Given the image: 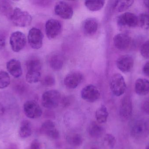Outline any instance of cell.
<instances>
[{
  "label": "cell",
  "mask_w": 149,
  "mask_h": 149,
  "mask_svg": "<svg viewBox=\"0 0 149 149\" xmlns=\"http://www.w3.org/2000/svg\"><path fill=\"white\" fill-rule=\"evenodd\" d=\"M45 115L46 118H53L55 117V115L53 112L51 111H45Z\"/></svg>",
  "instance_id": "cell-39"
},
{
  "label": "cell",
  "mask_w": 149,
  "mask_h": 149,
  "mask_svg": "<svg viewBox=\"0 0 149 149\" xmlns=\"http://www.w3.org/2000/svg\"><path fill=\"white\" fill-rule=\"evenodd\" d=\"M105 3L104 1H86L85 2V6L92 11H98L101 9Z\"/></svg>",
  "instance_id": "cell-25"
},
{
  "label": "cell",
  "mask_w": 149,
  "mask_h": 149,
  "mask_svg": "<svg viewBox=\"0 0 149 149\" xmlns=\"http://www.w3.org/2000/svg\"><path fill=\"white\" fill-rule=\"evenodd\" d=\"M67 142L72 146L74 147H79L83 143V138L81 136L78 134H72L67 136Z\"/></svg>",
  "instance_id": "cell-28"
},
{
  "label": "cell",
  "mask_w": 149,
  "mask_h": 149,
  "mask_svg": "<svg viewBox=\"0 0 149 149\" xmlns=\"http://www.w3.org/2000/svg\"><path fill=\"white\" fill-rule=\"evenodd\" d=\"M130 37L125 33H119L115 36L113 43L116 48L120 50H127L131 43Z\"/></svg>",
  "instance_id": "cell-17"
},
{
  "label": "cell",
  "mask_w": 149,
  "mask_h": 149,
  "mask_svg": "<svg viewBox=\"0 0 149 149\" xmlns=\"http://www.w3.org/2000/svg\"><path fill=\"white\" fill-rule=\"evenodd\" d=\"M6 44V36L3 33H0V50L4 49Z\"/></svg>",
  "instance_id": "cell-37"
},
{
  "label": "cell",
  "mask_w": 149,
  "mask_h": 149,
  "mask_svg": "<svg viewBox=\"0 0 149 149\" xmlns=\"http://www.w3.org/2000/svg\"><path fill=\"white\" fill-rule=\"evenodd\" d=\"M26 42V36L20 31L13 32L10 37V44L12 50L15 52H19L23 49Z\"/></svg>",
  "instance_id": "cell-6"
},
{
  "label": "cell",
  "mask_w": 149,
  "mask_h": 149,
  "mask_svg": "<svg viewBox=\"0 0 149 149\" xmlns=\"http://www.w3.org/2000/svg\"><path fill=\"white\" fill-rule=\"evenodd\" d=\"M104 141L107 147L110 149H113L116 144V139L112 134H107L104 136Z\"/></svg>",
  "instance_id": "cell-31"
},
{
  "label": "cell",
  "mask_w": 149,
  "mask_h": 149,
  "mask_svg": "<svg viewBox=\"0 0 149 149\" xmlns=\"http://www.w3.org/2000/svg\"><path fill=\"white\" fill-rule=\"evenodd\" d=\"M48 62L52 69L54 71H59L63 67L64 63V59L61 53L54 52L49 56Z\"/></svg>",
  "instance_id": "cell-19"
},
{
  "label": "cell",
  "mask_w": 149,
  "mask_h": 149,
  "mask_svg": "<svg viewBox=\"0 0 149 149\" xmlns=\"http://www.w3.org/2000/svg\"><path fill=\"white\" fill-rule=\"evenodd\" d=\"M14 10L8 1H0V12L4 15L10 18Z\"/></svg>",
  "instance_id": "cell-27"
},
{
  "label": "cell",
  "mask_w": 149,
  "mask_h": 149,
  "mask_svg": "<svg viewBox=\"0 0 149 149\" xmlns=\"http://www.w3.org/2000/svg\"><path fill=\"white\" fill-rule=\"evenodd\" d=\"M143 71L144 74L149 78V61L147 62L143 66Z\"/></svg>",
  "instance_id": "cell-38"
},
{
  "label": "cell",
  "mask_w": 149,
  "mask_h": 149,
  "mask_svg": "<svg viewBox=\"0 0 149 149\" xmlns=\"http://www.w3.org/2000/svg\"><path fill=\"white\" fill-rule=\"evenodd\" d=\"M84 79L83 74L79 71H73L65 76L64 80L65 85L69 89L76 88Z\"/></svg>",
  "instance_id": "cell-13"
},
{
  "label": "cell",
  "mask_w": 149,
  "mask_h": 149,
  "mask_svg": "<svg viewBox=\"0 0 149 149\" xmlns=\"http://www.w3.org/2000/svg\"><path fill=\"white\" fill-rule=\"evenodd\" d=\"M72 101V98L70 96H67V97H64L63 99H61L60 103L62 104V106L63 107L66 108L68 107L71 105Z\"/></svg>",
  "instance_id": "cell-34"
},
{
  "label": "cell",
  "mask_w": 149,
  "mask_h": 149,
  "mask_svg": "<svg viewBox=\"0 0 149 149\" xmlns=\"http://www.w3.org/2000/svg\"><path fill=\"white\" fill-rule=\"evenodd\" d=\"M149 129L146 122L139 120L134 122L131 128V134L134 138L142 139L148 135Z\"/></svg>",
  "instance_id": "cell-9"
},
{
  "label": "cell",
  "mask_w": 149,
  "mask_h": 149,
  "mask_svg": "<svg viewBox=\"0 0 149 149\" xmlns=\"http://www.w3.org/2000/svg\"><path fill=\"white\" fill-rule=\"evenodd\" d=\"M119 114L123 120H128L131 118L133 114V104L130 96H125L122 99Z\"/></svg>",
  "instance_id": "cell-10"
},
{
  "label": "cell",
  "mask_w": 149,
  "mask_h": 149,
  "mask_svg": "<svg viewBox=\"0 0 149 149\" xmlns=\"http://www.w3.org/2000/svg\"><path fill=\"white\" fill-rule=\"evenodd\" d=\"M117 68L123 73L130 72L133 69L134 59L130 55H125L120 57L116 62Z\"/></svg>",
  "instance_id": "cell-16"
},
{
  "label": "cell",
  "mask_w": 149,
  "mask_h": 149,
  "mask_svg": "<svg viewBox=\"0 0 149 149\" xmlns=\"http://www.w3.org/2000/svg\"><path fill=\"white\" fill-rule=\"evenodd\" d=\"M31 123L28 120H23L20 124L19 129V135L23 139L28 138L32 134Z\"/></svg>",
  "instance_id": "cell-22"
},
{
  "label": "cell",
  "mask_w": 149,
  "mask_h": 149,
  "mask_svg": "<svg viewBox=\"0 0 149 149\" xmlns=\"http://www.w3.org/2000/svg\"><path fill=\"white\" fill-rule=\"evenodd\" d=\"M141 109L142 111L146 114L149 115V100L144 101L141 105Z\"/></svg>",
  "instance_id": "cell-36"
},
{
  "label": "cell",
  "mask_w": 149,
  "mask_h": 149,
  "mask_svg": "<svg viewBox=\"0 0 149 149\" xmlns=\"http://www.w3.org/2000/svg\"><path fill=\"white\" fill-rule=\"evenodd\" d=\"M61 94L58 91L55 90L46 91L42 95V106L48 109L56 108L61 102Z\"/></svg>",
  "instance_id": "cell-3"
},
{
  "label": "cell",
  "mask_w": 149,
  "mask_h": 149,
  "mask_svg": "<svg viewBox=\"0 0 149 149\" xmlns=\"http://www.w3.org/2000/svg\"><path fill=\"white\" fill-rule=\"evenodd\" d=\"M43 34L41 30L32 28L29 31L28 39L31 48L36 50L40 49L42 46Z\"/></svg>",
  "instance_id": "cell-8"
},
{
  "label": "cell",
  "mask_w": 149,
  "mask_h": 149,
  "mask_svg": "<svg viewBox=\"0 0 149 149\" xmlns=\"http://www.w3.org/2000/svg\"><path fill=\"white\" fill-rule=\"evenodd\" d=\"M56 83L55 78L52 75H47L42 80V84L45 87H51Z\"/></svg>",
  "instance_id": "cell-32"
},
{
  "label": "cell",
  "mask_w": 149,
  "mask_h": 149,
  "mask_svg": "<svg viewBox=\"0 0 149 149\" xmlns=\"http://www.w3.org/2000/svg\"><path fill=\"white\" fill-rule=\"evenodd\" d=\"M62 29L63 25L59 20L49 19L45 23V32L49 39H54L57 37L62 32Z\"/></svg>",
  "instance_id": "cell-5"
},
{
  "label": "cell",
  "mask_w": 149,
  "mask_h": 149,
  "mask_svg": "<svg viewBox=\"0 0 149 149\" xmlns=\"http://www.w3.org/2000/svg\"><path fill=\"white\" fill-rule=\"evenodd\" d=\"M141 53L144 58L149 59V40L146 41L142 45Z\"/></svg>",
  "instance_id": "cell-33"
},
{
  "label": "cell",
  "mask_w": 149,
  "mask_h": 149,
  "mask_svg": "<svg viewBox=\"0 0 149 149\" xmlns=\"http://www.w3.org/2000/svg\"><path fill=\"white\" fill-rule=\"evenodd\" d=\"M6 68L9 73L16 78L22 75L23 71L21 62L16 59H11L7 62Z\"/></svg>",
  "instance_id": "cell-18"
},
{
  "label": "cell",
  "mask_w": 149,
  "mask_h": 149,
  "mask_svg": "<svg viewBox=\"0 0 149 149\" xmlns=\"http://www.w3.org/2000/svg\"><path fill=\"white\" fill-rule=\"evenodd\" d=\"M4 111H5V109L4 107L1 104H0V117L4 113Z\"/></svg>",
  "instance_id": "cell-40"
},
{
  "label": "cell",
  "mask_w": 149,
  "mask_h": 149,
  "mask_svg": "<svg viewBox=\"0 0 149 149\" xmlns=\"http://www.w3.org/2000/svg\"><path fill=\"white\" fill-rule=\"evenodd\" d=\"M10 77L8 73L0 71V89H4L10 84Z\"/></svg>",
  "instance_id": "cell-29"
},
{
  "label": "cell",
  "mask_w": 149,
  "mask_h": 149,
  "mask_svg": "<svg viewBox=\"0 0 149 149\" xmlns=\"http://www.w3.org/2000/svg\"><path fill=\"white\" fill-rule=\"evenodd\" d=\"M95 116L98 123L102 124L107 122L109 117L107 108L104 105H102L96 110Z\"/></svg>",
  "instance_id": "cell-24"
},
{
  "label": "cell",
  "mask_w": 149,
  "mask_h": 149,
  "mask_svg": "<svg viewBox=\"0 0 149 149\" xmlns=\"http://www.w3.org/2000/svg\"><path fill=\"white\" fill-rule=\"evenodd\" d=\"M88 132L91 137L97 139L101 137L103 133V129L97 122H93L88 126Z\"/></svg>",
  "instance_id": "cell-23"
},
{
  "label": "cell",
  "mask_w": 149,
  "mask_h": 149,
  "mask_svg": "<svg viewBox=\"0 0 149 149\" xmlns=\"http://www.w3.org/2000/svg\"><path fill=\"white\" fill-rule=\"evenodd\" d=\"M135 90L141 96L147 95L149 93V80L145 78H139L135 84Z\"/></svg>",
  "instance_id": "cell-21"
},
{
  "label": "cell",
  "mask_w": 149,
  "mask_h": 149,
  "mask_svg": "<svg viewBox=\"0 0 149 149\" xmlns=\"http://www.w3.org/2000/svg\"><path fill=\"white\" fill-rule=\"evenodd\" d=\"M81 95L84 100L93 103L100 99V93L96 87L93 85H90L86 86L82 89Z\"/></svg>",
  "instance_id": "cell-12"
},
{
  "label": "cell",
  "mask_w": 149,
  "mask_h": 149,
  "mask_svg": "<svg viewBox=\"0 0 149 149\" xmlns=\"http://www.w3.org/2000/svg\"><path fill=\"white\" fill-rule=\"evenodd\" d=\"M145 149H149V142L145 148Z\"/></svg>",
  "instance_id": "cell-43"
},
{
  "label": "cell",
  "mask_w": 149,
  "mask_h": 149,
  "mask_svg": "<svg viewBox=\"0 0 149 149\" xmlns=\"http://www.w3.org/2000/svg\"><path fill=\"white\" fill-rule=\"evenodd\" d=\"M54 10L56 15L64 19H71L74 13L72 7L65 1H59L57 3Z\"/></svg>",
  "instance_id": "cell-14"
},
{
  "label": "cell",
  "mask_w": 149,
  "mask_h": 149,
  "mask_svg": "<svg viewBox=\"0 0 149 149\" xmlns=\"http://www.w3.org/2000/svg\"><path fill=\"white\" fill-rule=\"evenodd\" d=\"M29 149H42V145L38 140L35 139L32 141Z\"/></svg>",
  "instance_id": "cell-35"
},
{
  "label": "cell",
  "mask_w": 149,
  "mask_h": 149,
  "mask_svg": "<svg viewBox=\"0 0 149 149\" xmlns=\"http://www.w3.org/2000/svg\"><path fill=\"white\" fill-rule=\"evenodd\" d=\"M117 23L120 27H135L138 24V17L134 13L125 12L118 17Z\"/></svg>",
  "instance_id": "cell-11"
},
{
  "label": "cell",
  "mask_w": 149,
  "mask_h": 149,
  "mask_svg": "<svg viewBox=\"0 0 149 149\" xmlns=\"http://www.w3.org/2000/svg\"><path fill=\"white\" fill-rule=\"evenodd\" d=\"M41 134L54 140L59 138V131L56 128V125L52 121L47 120L43 123L40 129Z\"/></svg>",
  "instance_id": "cell-15"
},
{
  "label": "cell",
  "mask_w": 149,
  "mask_h": 149,
  "mask_svg": "<svg viewBox=\"0 0 149 149\" xmlns=\"http://www.w3.org/2000/svg\"><path fill=\"white\" fill-rule=\"evenodd\" d=\"M98 28V21L95 18L89 17L86 19L83 23V31L85 34L88 36H92L95 34Z\"/></svg>",
  "instance_id": "cell-20"
},
{
  "label": "cell",
  "mask_w": 149,
  "mask_h": 149,
  "mask_svg": "<svg viewBox=\"0 0 149 149\" xmlns=\"http://www.w3.org/2000/svg\"><path fill=\"white\" fill-rule=\"evenodd\" d=\"M144 4H145V6L149 10V1H143Z\"/></svg>",
  "instance_id": "cell-41"
},
{
  "label": "cell",
  "mask_w": 149,
  "mask_h": 149,
  "mask_svg": "<svg viewBox=\"0 0 149 149\" xmlns=\"http://www.w3.org/2000/svg\"><path fill=\"white\" fill-rule=\"evenodd\" d=\"M27 73L26 79L30 84L39 81L42 75V65L40 60L36 59L28 60L26 63Z\"/></svg>",
  "instance_id": "cell-1"
},
{
  "label": "cell",
  "mask_w": 149,
  "mask_h": 149,
  "mask_svg": "<svg viewBox=\"0 0 149 149\" xmlns=\"http://www.w3.org/2000/svg\"><path fill=\"white\" fill-rule=\"evenodd\" d=\"M89 149H100V148H98L97 146H92L91 148H90Z\"/></svg>",
  "instance_id": "cell-42"
},
{
  "label": "cell",
  "mask_w": 149,
  "mask_h": 149,
  "mask_svg": "<svg viewBox=\"0 0 149 149\" xmlns=\"http://www.w3.org/2000/svg\"><path fill=\"white\" fill-rule=\"evenodd\" d=\"M10 19L14 25L20 27L29 26L32 20V17L29 12L23 11L18 8L14 9Z\"/></svg>",
  "instance_id": "cell-2"
},
{
  "label": "cell",
  "mask_w": 149,
  "mask_h": 149,
  "mask_svg": "<svg viewBox=\"0 0 149 149\" xmlns=\"http://www.w3.org/2000/svg\"><path fill=\"white\" fill-rule=\"evenodd\" d=\"M110 90L115 96H121L125 93L127 86L124 78L120 73H116L110 79L109 83Z\"/></svg>",
  "instance_id": "cell-4"
},
{
  "label": "cell",
  "mask_w": 149,
  "mask_h": 149,
  "mask_svg": "<svg viewBox=\"0 0 149 149\" xmlns=\"http://www.w3.org/2000/svg\"><path fill=\"white\" fill-rule=\"evenodd\" d=\"M138 24L145 29H149V15L147 14H141L138 17Z\"/></svg>",
  "instance_id": "cell-30"
},
{
  "label": "cell",
  "mask_w": 149,
  "mask_h": 149,
  "mask_svg": "<svg viewBox=\"0 0 149 149\" xmlns=\"http://www.w3.org/2000/svg\"><path fill=\"white\" fill-rule=\"evenodd\" d=\"M23 110L26 116L31 119H38L42 116V111L36 101H28L24 103Z\"/></svg>",
  "instance_id": "cell-7"
},
{
  "label": "cell",
  "mask_w": 149,
  "mask_h": 149,
  "mask_svg": "<svg viewBox=\"0 0 149 149\" xmlns=\"http://www.w3.org/2000/svg\"><path fill=\"white\" fill-rule=\"evenodd\" d=\"M134 2V1H115L113 7L118 12H122L128 9Z\"/></svg>",
  "instance_id": "cell-26"
}]
</instances>
